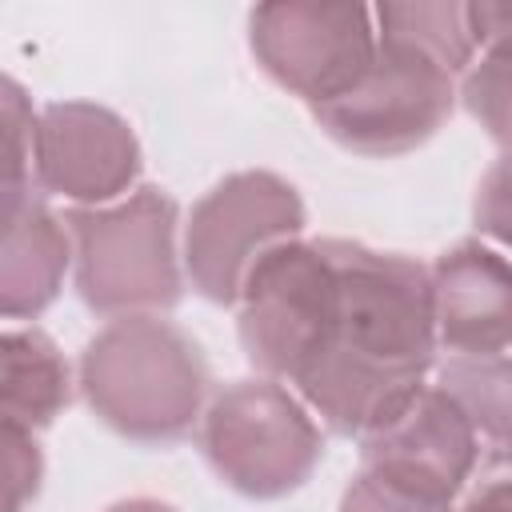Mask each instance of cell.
Returning a JSON list of instances; mask_svg holds the SVG:
<instances>
[{"mask_svg":"<svg viewBox=\"0 0 512 512\" xmlns=\"http://www.w3.org/2000/svg\"><path fill=\"white\" fill-rule=\"evenodd\" d=\"M240 344L336 436L368 440L428 388L432 272L356 240H288L240 292Z\"/></svg>","mask_w":512,"mask_h":512,"instance_id":"cell-1","label":"cell"},{"mask_svg":"<svg viewBox=\"0 0 512 512\" xmlns=\"http://www.w3.org/2000/svg\"><path fill=\"white\" fill-rule=\"evenodd\" d=\"M376 20V60L364 80L312 116L348 152L400 156L452 116L456 76L468 72L476 36L468 4H384Z\"/></svg>","mask_w":512,"mask_h":512,"instance_id":"cell-2","label":"cell"},{"mask_svg":"<svg viewBox=\"0 0 512 512\" xmlns=\"http://www.w3.org/2000/svg\"><path fill=\"white\" fill-rule=\"evenodd\" d=\"M80 392L100 424L140 444L192 432L208 396L200 344L160 316H120L80 352Z\"/></svg>","mask_w":512,"mask_h":512,"instance_id":"cell-3","label":"cell"},{"mask_svg":"<svg viewBox=\"0 0 512 512\" xmlns=\"http://www.w3.org/2000/svg\"><path fill=\"white\" fill-rule=\"evenodd\" d=\"M76 292L100 316H152L180 300L176 200L152 184L116 204L68 208Z\"/></svg>","mask_w":512,"mask_h":512,"instance_id":"cell-4","label":"cell"},{"mask_svg":"<svg viewBox=\"0 0 512 512\" xmlns=\"http://www.w3.org/2000/svg\"><path fill=\"white\" fill-rule=\"evenodd\" d=\"M212 472L252 500L296 492L324 456V436L308 408L272 376L224 388L200 428Z\"/></svg>","mask_w":512,"mask_h":512,"instance_id":"cell-5","label":"cell"},{"mask_svg":"<svg viewBox=\"0 0 512 512\" xmlns=\"http://www.w3.org/2000/svg\"><path fill=\"white\" fill-rule=\"evenodd\" d=\"M304 200L276 172H236L220 180L184 232L192 288L212 304H240L252 268L280 244L300 240Z\"/></svg>","mask_w":512,"mask_h":512,"instance_id":"cell-6","label":"cell"},{"mask_svg":"<svg viewBox=\"0 0 512 512\" xmlns=\"http://www.w3.org/2000/svg\"><path fill=\"white\" fill-rule=\"evenodd\" d=\"M372 16L360 4H264L252 12V52L280 88L320 108L372 68Z\"/></svg>","mask_w":512,"mask_h":512,"instance_id":"cell-7","label":"cell"},{"mask_svg":"<svg viewBox=\"0 0 512 512\" xmlns=\"http://www.w3.org/2000/svg\"><path fill=\"white\" fill-rule=\"evenodd\" d=\"M136 176L140 144L116 112L88 100H56L36 116L32 180L40 192L100 208L128 196Z\"/></svg>","mask_w":512,"mask_h":512,"instance_id":"cell-8","label":"cell"},{"mask_svg":"<svg viewBox=\"0 0 512 512\" xmlns=\"http://www.w3.org/2000/svg\"><path fill=\"white\" fill-rule=\"evenodd\" d=\"M432 312L436 344L452 360L512 352V260L480 240H456L436 256Z\"/></svg>","mask_w":512,"mask_h":512,"instance_id":"cell-9","label":"cell"},{"mask_svg":"<svg viewBox=\"0 0 512 512\" xmlns=\"http://www.w3.org/2000/svg\"><path fill=\"white\" fill-rule=\"evenodd\" d=\"M480 456V436L452 392L428 384L388 428L364 440V464L424 484L448 500L464 492Z\"/></svg>","mask_w":512,"mask_h":512,"instance_id":"cell-10","label":"cell"},{"mask_svg":"<svg viewBox=\"0 0 512 512\" xmlns=\"http://www.w3.org/2000/svg\"><path fill=\"white\" fill-rule=\"evenodd\" d=\"M72 232L68 224L36 196L24 192L4 200V260H0V308L8 320L40 316L68 272Z\"/></svg>","mask_w":512,"mask_h":512,"instance_id":"cell-11","label":"cell"},{"mask_svg":"<svg viewBox=\"0 0 512 512\" xmlns=\"http://www.w3.org/2000/svg\"><path fill=\"white\" fill-rule=\"evenodd\" d=\"M72 400L68 360L40 328H8L0 336V424L40 432Z\"/></svg>","mask_w":512,"mask_h":512,"instance_id":"cell-12","label":"cell"},{"mask_svg":"<svg viewBox=\"0 0 512 512\" xmlns=\"http://www.w3.org/2000/svg\"><path fill=\"white\" fill-rule=\"evenodd\" d=\"M468 20L484 52L468 64L460 96L468 112L480 120V128L512 152V8L468 4Z\"/></svg>","mask_w":512,"mask_h":512,"instance_id":"cell-13","label":"cell"},{"mask_svg":"<svg viewBox=\"0 0 512 512\" xmlns=\"http://www.w3.org/2000/svg\"><path fill=\"white\" fill-rule=\"evenodd\" d=\"M440 388L468 412L492 460H512V356L448 360L440 368Z\"/></svg>","mask_w":512,"mask_h":512,"instance_id":"cell-14","label":"cell"},{"mask_svg":"<svg viewBox=\"0 0 512 512\" xmlns=\"http://www.w3.org/2000/svg\"><path fill=\"white\" fill-rule=\"evenodd\" d=\"M340 512H456V500L376 464H364L360 476L348 484Z\"/></svg>","mask_w":512,"mask_h":512,"instance_id":"cell-15","label":"cell"},{"mask_svg":"<svg viewBox=\"0 0 512 512\" xmlns=\"http://www.w3.org/2000/svg\"><path fill=\"white\" fill-rule=\"evenodd\" d=\"M32 144H36V116L24 88L8 76L4 80V200L32 192Z\"/></svg>","mask_w":512,"mask_h":512,"instance_id":"cell-16","label":"cell"},{"mask_svg":"<svg viewBox=\"0 0 512 512\" xmlns=\"http://www.w3.org/2000/svg\"><path fill=\"white\" fill-rule=\"evenodd\" d=\"M0 440H4V476H8V504H4V512H24V504H32L36 492H40L44 456H40L36 432L0 424Z\"/></svg>","mask_w":512,"mask_h":512,"instance_id":"cell-17","label":"cell"},{"mask_svg":"<svg viewBox=\"0 0 512 512\" xmlns=\"http://www.w3.org/2000/svg\"><path fill=\"white\" fill-rule=\"evenodd\" d=\"M476 228L512 248V152L488 168L476 188Z\"/></svg>","mask_w":512,"mask_h":512,"instance_id":"cell-18","label":"cell"},{"mask_svg":"<svg viewBox=\"0 0 512 512\" xmlns=\"http://www.w3.org/2000/svg\"><path fill=\"white\" fill-rule=\"evenodd\" d=\"M456 512H512V460H492L468 484Z\"/></svg>","mask_w":512,"mask_h":512,"instance_id":"cell-19","label":"cell"},{"mask_svg":"<svg viewBox=\"0 0 512 512\" xmlns=\"http://www.w3.org/2000/svg\"><path fill=\"white\" fill-rule=\"evenodd\" d=\"M108 512H176V508H168V504H160V500H148V496H136V500L112 504Z\"/></svg>","mask_w":512,"mask_h":512,"instance_id":"cell-20","label":"cell"}]
</instances>
